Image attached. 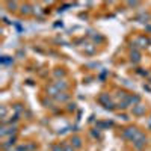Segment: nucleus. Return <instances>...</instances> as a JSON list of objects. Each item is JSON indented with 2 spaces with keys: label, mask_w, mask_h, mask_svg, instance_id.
Instances as JSON below:
<instances>
[{
  "label": "nucleus",
  "mask_w": 151,
  "mask_h": 151,
  "mask_svg": "<svg viewBox=\"0 0 151 151\" xmlns=\"http://www.w3.org/2000/svg\"><path fill=\"white\" fill-rule=\"evenodd\" d=\"M124 136H125V138H128V139H132V141L134 142L136 139H139L142 134H141L138 130H136V128H127V130L124 132Z\"/></svg>",
  "instance_id": "obj_1"
},
{
  "label": "nucleus",
  "mask_w": 151,
  "mask_h": 151,
  "mask_svg": "<svg viewBox=\"0 0 151 151\" xmlns=\"http://www.w3.org/2000/svg\"><path fill=\"white\" fill-rule=\"evenodd\" d=\"M143 145H145V138H143V136H141L139 139L134 141V147H136V148H142Z\"/></svg>",
  "instance_id": "obj_2"
},
{
  "label": "nucleus",
  "mask_w": 151,
  "mask_h": 151,
  "mask_svg": "<svg viewBox=\"0 0 151 151\" xmlns=\"http://www.w3.org/2000/svg\"><path fill=\"white\" fill-rule=\"evenodd\" d=\"M71 142H73L71 145H74L76 148H80V147H82V141H80V138H73Z\"/></svg>",
  "instance_id": "obj_3"
},
{
  "label": "nucleus",
  "mask_w": 151,
  "mask_h": 151,
  "mask_svg": "<svg viewBox=\"0 0 151 151\" xmlns=\"http://www.w3.org/2000/svg\"><path fill=\"white\" fill-rule=\"evenodd\" d=\"M104 100H107V95H101V97H100V101H101V103H103ZM104 107H106V109H113V106H112L110 101H109V103H106Z\"/></svg>",
  "instance_id": "obj_4"
},
{
  "label": "nucleus",
  "mask_w": 151,
  "mask_h": 151,
  "mask_svg": "<svg viewBox=\"0 0 151 151\" xmlns=\"http://www.w3.org/2000/svg\"><path fill=\"white\" fill-rule=\"evenodd\" d=\"M132 60H134V62H138V60H139V55H138V53H132Z\"/></svg>",
  "instance_id": "obj_5"
},
{
  "label": "nucleus",
  "mask_w": 151,
  "mask_h": 151,
  "mask_svg": "<svg viewBox=\"0 0 151 151\" xmlns=\"http://www.w3.org/2000/svg\"><path fill=\"white\" fill-rule=\"evenodd\" d=\"M21 11H23V14H27V12H29V6H23Z\"/></svg>",
  "instance_id": "obj_6"
},
{
  "label": "nucleus",
  "mask_w": 151,
  "mask_h": 151,
  "mask_svg": "<svg viewBox=\"0 0 151 151\" xmlns=\"http://www.w3.org/2000/svg\"><path fill=\"white\" fill-rule=\"evenodd\" d=\"M53 151H64V150H62L60 145H57V147H53Z\"/></svg>",
  "instance_id": "obj_7"
},
{
  "label": "nucleus",
  "mask_w": 151,
  "mask_h": 151,
  "mask_svg": "<svg viewBox=\"0 0 151 151\" xmlns=\"http://www.w3.org/2000/svg\"><path fill=\"white\" fill-rule=\"evenodd\" d=\"M68 95H57V100H66Z\"/></svg>",
  "instance_id": "obj_8"
},
{
  "label": "nucleus",
  "mask_w": 151,
  "mask_h": 151,
  "mask_svg": "<svg viewBox=\"0 0 151 151\" xmlns=\"http://www.w3.org/2000/svg\"><path fill=\"white\" fill-rule=\"evenodd\" d=\"M64 151H74V150H73V145H71V147H70V145H66V147L64 148Z\"/></svg>",
  "instance_id": "obj_9"
},
{
  "label": "nucleus",
  "mask_w": 151,
  "mask_h": 151,
  "mask_svg": "<svg viewBox=\"0 0 151 151\" xmlns=\"http://www.w3.org/2000/svg\"><path fill=\"white\" fill-rule=\"evenodd\" d=\"M143 112V107H138V109H134V113H142Z\"/></svg>",
  "instance_id": "obj_10"
}]
</instances>
